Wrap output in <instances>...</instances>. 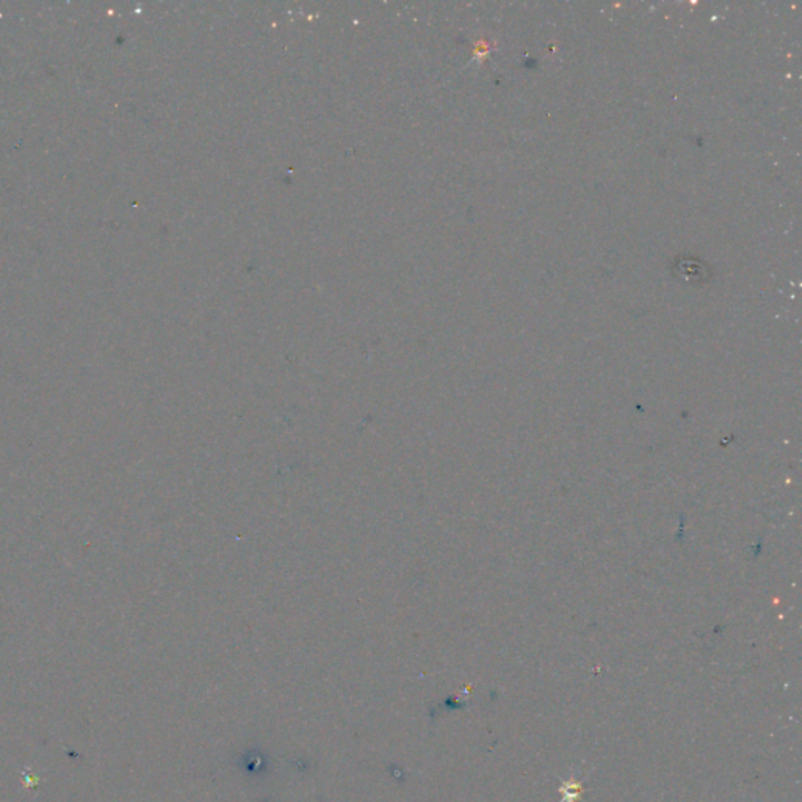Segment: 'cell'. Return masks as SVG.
<instances>
[]
</instances>
